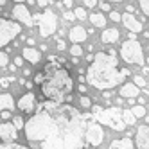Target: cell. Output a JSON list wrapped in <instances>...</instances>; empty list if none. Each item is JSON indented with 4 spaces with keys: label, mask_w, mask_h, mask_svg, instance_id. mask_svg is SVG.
Masks as SVG:
<instances>
[{
    "label": "cell",
    "mask_w": 149,
    "mask_h": 149,
    "mask_svg": "<svg viewBox=\"0 0 149 149\" xmlns=\"http://www.w3.org/2000/svg\"><path fill=\"white\" fill-rule=\"evenodd\" d=\"M124 76H127V70L117 72V56L115 52H97L93 56V61L88 68L86 81L95 88H111L119 83Z\"/></svg>",
    "instance_id": "6da1fadb"
},
{
    "label": "cell",
    "mask_w": 149,
    "mask_h": 149,
    "mask_svg": "<svg viewBox=\"0 0 149 149\" xmlns=\"http://www.w3.org/2000/svg\"><path fill=\"white\" fill-rule=\"evenodd\" d=\"M74 88V81L70 77L68 70L58 65V63H49L43 68V81H41V93L47 99L61 102L68 97V93Z\"/></svg>",
    "instance_id": "7a4b0ae2"
},
{
    "label": "cell",
    "mask_w": 149,
    "mask_h": 149,
    "mask_svg": "<svg viewBox=\"0 0 149 149\" xmlns=\"http://www.w3.org/2000/svg\"><path fill=\"white\" fill-rule=\"evenodd\" d=\"M25 136L31 142H45L58 131V120L49 108H41L25 122Z\"/></svg>",
    "instance_id": "3957f363"
},
{
    "label": "cell",
    "mask_w": 149,
    "mask_h": 149,
    "mask_svg": "<svg viewBox=\"0 0 149 149\" xmlns=\"http://www.w3.org/2000/svg\"><path fill=\"white\" fill-rule=\"evenodd\" d=\"M95 119H97L101 124L110 126L115 131H122L126 124L122 120V110L119 108H108V110H101L99 113H95Z\"/></svg>",
    "instance_id": "277c9868"
},
{
    "label": "cell",
    "mask_w": 149,
    "mask_h": 149,
    "mask_svg": "<svg viewBox=\"0 0 149 149\" xmlns=\"http://www.w3.org/2000/svg\"><path fill=\"white\" fill-rule=\"evenodd\" d=\"M120 56L131 65H144V52L136 40H126L120 47Z\"/></svg>",
    "instance_id": "5b68a950"
},
{
    "label": "cell",
    "mask_w": 149,
    "mask_h": 149,
    "mask_svg": "<svg viewBox=\"0 0 149 149\" xmlns=\"http://www.w3.org/2000/svg\"><path fill=\"white\" fill-rule=\"evenodd\" d=\"M20 31H22V27H20L16 22L0 18V49L4 45H7L13 38H16L20 34Z\"/></svg>",
    "instance_id": "8992f818"
},
{
    "label": "cell",
    "mask_w": 149,
    "mask_h": 149,
    "mask_svg": "<svg viewBox=\"0 0 149 149\" xmlns=\"http://www.w3.org/2000/svg\"><path fill=\"white\" fill-rule=\"evenodd\" d=\"M38 22H40V34L43 38H49V36L54 34L56 25H58V18H56L54 11L45 9V13L38 15Z\"/></svg>",
    "instance_id": "52a82bcc"
},
{
    "label": "cell",
    "mask_w": 149,
    "mask_h": 149,
    "mask_svg": "<svg viewBox=\"0 0 149 149\" xmlns=\"http://www.w3.org/2000/svg\"><path fill=\"white\" fill-rule=\"evenodd\" d=\"M86 140H88V144H92V146H101L102 144V138H104V131H102V126L101 124H97V122H92V124H88L86 126Z\"/></svg>",
    "instance_id": "ba28073f"
},
{
    "label": "cell",
    "mask_w": 149,
    "mask_h": 149,
    "mask_svg": "<svg viewBox=\"0 0 149 149\" xmlns=\"http://www.w3.org/2000/svg\"><path fill=\"white\" fill-rule=\"evenodd\" d=\"M0 138L4 142H15L18 138V133H16V127L9 122H4L0 124Z\"/></svg>",
    "instance_id": "9c48e42d"
},
{
    "label": "cell",
    "mask_w": 149,
    "mask_h": 149,
    "mask_svg": "<svg viewBox=\"0 0 149 149\" xmlns=\"http://www.w3.org/2000/svg\"><path fill=\"white\" fill-rule=\"evenodd\" d=\"M13 15H15V18H18L20 22H24L25 25H33V16H31L29 9H27L24 4H15Z\"/></svg>",
    "instance_id": "30bf717a"
},
{
    "label": "cell",
    "mask_w": 149,
    "mask_h": 149,
    "mask_svg": "<svg viewBox=\"0 0 149 149\" xmlns=\"http://www.w3.org/2000/svg\"><path fill=\"white\" fill-rule=\"evenodd\" d=\"M34 106H36V97H34L33 92L22 95L20 101H18V108L22 110V111H25V113H31V111L34 110Z\"/></svg>",
    "instance_id": "8fae6325"
},
{
    "label": "cell",
    "mask_w": 149,
    "mask_h": 149,
    "mask_svg": "<svg viewBox=\"0 0 149 149\" xmlns=\"http://www.w3.org/2000/svg\"><path fill=\"white\" fill-rule=\"evenodd\" d=\"M120 20H122V24L126 25V29H130L131 33H142V24L138 22V20H136L130 11H127L126 15H122Z\"/></svg>",
    "instance_id": "7c38bea8"
},
{
    "label": "cell",
    "mask_w": 149,
    "mask_h": 149,
    "mask_svg": "<svg viewBox=\"0 0 149 149\" xmlns=\"http://www.w3.org/2000/svg\"><path fill=\"white\" fill-rule=\"evenodd\" d=\"M136 146L138 149H149V126H140L136 130Z\"/></svg>",
    "instance_id": "4fadbf2b"
},
{
    "label": "cell",
    "mask_w": 149,
    "mask_h": 149,
    "mask_svg": "<svg viewBox=\"0 0 149 149\" xmlns=\"http://www.w3.org/2000/svg\"><path fill=\"white\" fill-rule=\"evenodd\" d=\"M138 95H140V88L135 83H126L120 86V97H124V99H135Z\"/></svg>",
    "instance_id": "5bb4252c"
},
{
    "label": "cell",
    "mask_w": 149,
    "mask_h": 149,
    "mask_svg": "<svg viewBox=\"0 0 149 149\" xmlns=\"http://www.w3.org/2000/svg\"><path fill=\"white\" fill-rule=\"evenodd\" d=\"M22 56L31 63V65H36V63H40V58H41L40 50H36V49H33V47H25L24 52H22Z\"/></svg>",
    "instance_id": "9a60e30c"
},
{
    "label": "cell",
    "mask_w": 149,
    "mask_h": 149,
    "mask_svg": "<svg viewBox=\"0 0 149 149\" xmlns=\"http://www.w3.org/2000/svg\"><path fill=\"white\" fill-rule=\"evenodd\" d=\"M68 36H70V40L74 41V43H79V41H84V40H86L88 34H86V31H84L83 27L76 25V27H72V29H70Z\"/></svg>",
    "instance_id": "2e32d148"
},
{
    "label": "cell",
    "mask_w": 149,
    "mask_h": 149,
    "mask_svg": "<svg viewBox=\"0 0 149 149\" xmlns=\"http://www.w3.org/2000/svg\"><path fill=\"white\" fill-rule=\"evenodd\" d=\"M110 149H133V142L131 138H119L110 144Z\"/></svg>",
    "instance_id": "e0dca14e"
},
{
    "label": "cell",
    "mask_w": 149,
    "mask_h": 149,
    "mask_svg": "<svg viewBox=\"0 0 149 149\" xmlns=\"http://www.w3.org/2000/svg\"><path fill=\"white\" fill-rule=\"evenodd\" d=\"M117 40H119V31H117V29L102 31V41H104V43H115Z\"/></svg>",
    "instance_id": "ac0fdd59"
},
{
    "label": "cell",
    "mask_w": 149,
    "mask_h": 149,
    "mask_svg": "<svg viewBox=\"0 0 149 149\" xmlns=\"http://www.w3.org/2000/svg\"><path fill=\"white\" fill-rule=\"evenodd\" d=\"M13 108V95L11 93H0V111Z\"/></svg>",
    "instance_id": "d6986e66"
},
{
    "label": "cell",
    "mask_w": 149,
    "mask_h": 149,
    "mask_svg": "<svg viewBox=\"0 0 149 149\" xmlns=\"http://www.w3.org/2000/svg\"><path fill=\"white\" fill-rule=\"evenodd\" d=\"M90 22L95 27H104L106 25V18H104L102 13H93V15H90Z\"/></svg>",
    "instance_id": "ffe728a7"
},
{
    "label": "cell",
    "mask_w": 149,
    "mask_h": 149,
    "mask_svg": "<svg viewBox=\"0 0 149 149\" xmlns=\"http://www.w3.org/2000/svg\"><path fill=\"white\" fill-rule=\"evenodd\" d=\"M122 120H124V124H126V126H133V124H135V120H136V117L133 115V111H131V110H122Z\"/></svg>",
    "instance_id": "44dd1931"
},
{
    "label": "cell",
    "mask_w": 149,
    "mask_h": 149,
    "mask_svg": "<svg viewBox=\"0 0 149 149\" xmlns=\"http://www.w3.org/2000/svg\"><path fill=\"white\" fill-rule=\"evenodd\" d=\"M131 111H133V115L136 117V119H140V117H146V108H144L142 104H138V106H135V108H133Z\"/></svg>",
    "instance_id": "7402d4cb"
},
{
    "label": "cell",
    "mask_w": 149,
    "mask_h": 149,
    "mask_svg": "<svg viewBox=\"0 0 149 149\" xmlns=\"http://www.w3.org/2000/svg\"><path fill=\"white\" fill-rule=\"evenodd\" d=\"M70 54H72V56H76V58H79V56L83 54V49H81L77 43H74V45L70 47Z\"/></svg>",
    "instance_id": "603a6c76"
},
{
    "label": "cell",
    "mask_w": 149,
    "mask_h": 149,
    "mask_svg": "<svg viewBox=\"0 0 149 149\" xmlns=\"http://www.w3.org/2000/svg\"><path fill=\"white\" fill-rule=\"evenodd\" d=\"M0 149H29V147H24L20 144H0Z\"/></svg>",
    "instance_id": "cb8c5ba5"
},
{
    "label": "cell",
    "mask_w": 149,
    "mask_h": 149,
    "mask_svg": "<svg viewBox=\"0 0 149 149\" xmlns=\"http://www.w3.org/2000/svg\"><path fill=\"white\" fill-rule=\"evenodd\" d=\"M74 15H76V18H79V20H84V18H86V11H84L83 7H77L76 11H74Z\"/></svg>",
    "instance_id": "d4e9b609"
},
{
    "label": "cell",
    "mask_w": 149,
    "mask_h": 149,
    "mask_svg": "<svg viewBox=\"0 0 149 149\" xmlns=\"http://www.w3.org/2000/svg\"><path fill=\"white\" fill-rule=\"evenodd\" d=\"M79 101H81V106H83V108H90V106H92V101H90V97H86V95H83Z\"/></svg>",
    "instance_id": "484cf974"
},
{
    "label": "cell",
    "mask_w": 149,
    "mask_h": 149,
    "mask_svg": "<svg viewBox=\"0 0 149 149\" xmlns=\"http://www.w3.org/2000/svg\"><path fill=\"white\" fill-rule=\"evenodd\" d=\"M13 126L16 127V130H20V127H24L25 124H24V120L20 119V117H15V119H13Z\"/></svg>",
    "instance_id": "4316f807"
},
{
    "label": "cell",
    "mask_w": 149,
    "mask_h": 149,
    "mask_svg": "<svg viewBox=\"0 0 149 149\" xmlns=\"http://www.w3.org/2000/svg\"><path fill=\"white\" fill-rule=\"evenodd\" d=\"M140 7L146 15H149V0H140Z\"/></svg>",
    "instance_id": "83f0119b"
},
{
    "label": "cell",
    "mask_w": 149,
    "mask_h": 149,
    "mask_svg": "<svg viewBox=\"0 0 149 149\" xmlns=\"http://www.w3.org/2000/svg\"><path fill=\"white\" fill-rule=\"evenodd\" d=\"M135 84H136L138 88H140V86H146V81H144V77H140V76H138V77H135Z\"/></svg>",
    "instance_id": "f1b7e54d"
},
{
    "label": "cell",
    "mask_w": 149,
    "mask_h": 149,
    "mask_svg": "<svg viewBox=\"0 0 149 149\" xmlns=\"http://www.w3.org/2000/svg\"><path fill=\"white\" fill-rule=\"evenodd\" d=\"M7 65V56L4 52H0V67H6Z\"/></svg>",
    "instance_id": "f546056e"
},
{
    "label": "cell",
    "mask_w": 149,
    "mask_h": 149,
    "mask_svg": "<svg viewBox=\"0 0 149 149\" xmlns=\"http://www.w3.org/2000/svg\"><path fill=\"white\" fill-rule=\"evenodd\" d=\"M110 18L113 20V22H119V20H120V13H117V11H111V13H110Z\"/></svg>",
    "instance_id": "4dcf8cb0"
},
{
    "label": "cell",
    "mask_w": 149,
    "mask_h": 149,
    "mask_svg": "<svg viewBox=\"0 0 149 149\" xmlns=\"http://www.w3.org/2000/svg\"><path fill=\"white\" fill-rule=\"evenodd\" d=\"M84 6H88V7H95V6H97V0H84Z\"/></svg>",
    "instance_id": "1f68e13d"
},
{
    "label": "cell",
    "mask_w": 149,
    "mask_h": 149,
    "mask_svg": "<svg viewBox=\"0 0 149 149\" xmlns=\"http://www.w3.org/2000/svg\"><path fill=\"white\" fill-rule=\"evenodd\" d=\"M65 18H67V20H74V18H76V15H74L72 11H67V13H65Z\"/></svg>",
    "instance_id": "d6a6232c"
},
{
    "label": "cell",
    "mask_w": 149,
    "mask_h": 149,
    "mask_svg": "<svg viewBox=\"0 0 149 149\" xmlns=\"http://www.w3.org/2000/svg\"><path fill=\"white\" fill-rule=\"evenodd\" d=\"M41 81H43V72H41V74H38V76H36V83H40V84H41Z\"/></svg>",
    "instance_id": "836d02e7"
},
{
    "label": "cell",
    "mask_w": 149,
    "mask_h": 149,
    "mask_svg": "<svg viewBox=\"0 0 149 149\" xmlns=\"http://www.w3.org/2000/svg\"><path fill=\"white\" fill-rule=\"evenodd\" d=\"M2 117H4V119H9V117H11V113H9L7 110H4V111H2Z\"/></svg>",
    "instance_id": "e575fe53"
},
{
    "label": "cell",
    "mask_w": 149,
    "mask_h": 149,
    "mask_svg": "<svg viewBox=\"0 0 149 149\" xmlns=\"http://www.w3.org/2000/svg\"><path fill=\"white\" fill-rule=\"evenodd\" d=\"M38 4H40L41 7H45V6L49 4V0H38Z\"/></svg>",
    "instance_id": "d590c367"
},
{
    "label": "cell",
    "mask_w": 149,
    "mask_h": 149,
    "mask_svg": "<svg viewBox=\"0 0 149 149\" xmlns=\"http://www.w3.org/2000/svg\"><path fill=\"white\" fill-rule=\"evenodd\" d=\"M101 7H102V11H110V4H101Z\"/></svg>",
    "instance_id": "8d00e7d4"
},
{
    "label": "cell",
    "mask_w": 149,
    "mask_h": 149,
    "mask_svg": "<svg viewBox=\"0 0 149 149\" xmlns=\"http://www.w3.org/2000/svg\"><path fill=\"white\" fill-rule=\"evenodd\" d=\"M79 92L84 93V92H86V86H84V84H79Z\"/></svg>",
    "instance_id": "74e56055"
},
{
    "label": "cell",
    "mask_w": 149,
    "mask_h": 149,
    "mask_svg": "<svg viewBox=\"0 0 149 149\" xmlns=\"http://www.w3.org/2000/svg\"><path fill=\"white\" fill-rule=\"evenodd\" d=\"M15 65H16V67H20V65H22V59L16 58V59H15Z\"/></svg>",
    "instance_id": "f35d334b"
},
{
    "label": "cell",
    "mask_w": 149,
    "mask_h": 149,
    "mask_svg": "<svg viewBox=\"0 0 149 149\" xmlns=\"http://www.w3.org/2000/svg\"><path fill=\"white\" fill-rule=\"evenodd\" d=\"M65 6L67 7H72V0H65Z\"/></svg>",
    "instance_id": "ab89813d"
},
{
    "label": "cell",
    "mask_w": 149,
    "mask_h": 149,
    "mask_svg": "<svg viewBox=\"0 0 149 149\" xmlns=\"http://www.w3.org/2000/svg\"><path fill=\"white\" fill-rule=\"evenodd\" d=\"M24 2V0H15V4H22Z\"/></svg>",
    "instance_id": "60d3db41"
},
{
    "label": "cell",
    "mask_w": 149,
    "mask_h": 149,
    "mask_svg": "<svg viewBox=\"0 0 149 149\" xmlns=\"http://www.w3.org/2000/svg\"><path fill=\"white\" fill-rule=\"evenodd\" d=\"M6 4V0H0V6H4Z\"/></svg>",
    "instance_id": "b9f144b4"
},
{
    "label": "cell",
    "mask_w": 149,
    "mask_h": 149,
    "mask_svg": "<svg viewBox=\"0 0 149 149\" xmlns=\"http://www.w3.org/2000/svg\"><path fill=\"white\" fill-rule=\"evenodd\" d=\"M110 2H117V0H110Z\"/></svg>",
    "instance_id": "7bdbcfd3"
}]
</instances>
